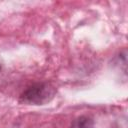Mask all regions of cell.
<instances>
[{
  "label": "cell",
  "instance_id": "6da1fadb",
  "mask_svg": "<svg viewBox=\"0 0 128 128\" xmlns=\"http://www.w3.org/2000/svg\"><path fill=\"white\" fill-rule=\"evenodd\" d=\"M55 95V89L48 83H37L27 88L20 96L22 102L41 105L50 101Z\"/></svg>",
  "mask_w": 128,
  "mask_h": 128
},
{
  "label": "cell",
  "instance_id": "7a4b0ae2",
  "mask_svg": "<svg viewBox=\"0 0 128 128\" xmlns=\"http://www.w3.org/2000/svg\"><path fill=\"white\" fill-rule=\"evenodd\" d=\"M70 128H94L93 120L87 116H80L72 122Z\"/></svg>",
  "mask_w": 128,
  "mask_h": 128
},
{
  "label": "cell",
  "instance_id": "3957f363",
  "mask_svg": "<svg viewBox=\"0 0 128 128\" xmlns=\"http://www.w3.org/2000/svg\"><path fill=\"white\" fill-rule=\"evenodd\" d=\"M0 69H1V66H0Z\"/></svg>",
  "mask_w": 128,
  "mask_h": 128
}]
</instances>
